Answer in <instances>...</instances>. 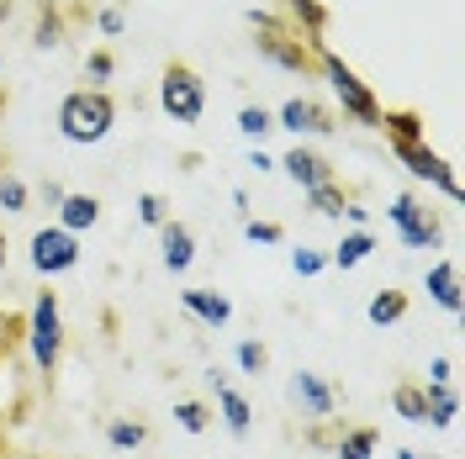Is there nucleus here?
<instances>
[{"label": "nucleus", "mask_w": 465, "mask_h": 459, "mask_svg": "<svg viewBox=\"0 0 465 459\" xmlns=\"http://www.w3.org/2000/svg\"><path fill=\"white\" fill-rule=\"evenodd\" d=\"M0 69H5V54H0Z\"/></svg>", "instance_id": "nucleus-44"}, {"label": "nucleus", "mask_w": 465, "mask_h": 459, "mask_svg": "<svg viewBox=\"0 0 465 459\" xmlns=\"http://www.w3.org/2000/svg\"><path fill=\"white\" fill-rule=\"evenodd\" d=\"M112 127H116V101H112V90H69L64 101H58V138L64 143H74V148H95V143H106L112 138Z\"/></svg>", "instance_id": "nucleus-1"}, {"label": "nucleus", "mask_w": 465, "mask_h": 459, "mask_svg": "<svg viewBox=\"0 0 465 459\" xmlns=\"http://www.w3.org/2000/svg\"><path fill=\"white\" fill-rule=\"evenodd\" d=\"M381 127H386V143L407 148V143H429V122L418 112H381Z\"/></svg>", "instance_id": "nucleus-18"}, {"label": "nucleus", "mask_w": 465, "mask_h": 459, "mask_svg": "<svg viewBox=\"0 0 465 459\" xmlns=\"http://www.w3.org/2000/svg\"><path fill=\"white\" fill-rule=\"evenodd\" d=\"M391 153H397V164H402L412 180L434 185L444 201H460V180H455V170H450V164H444L429 143H407V148H391Z\"/></svg>", "instance_id": "nucleus-9"}, {"label": "nucleus", "mask_w": 465, "mask_h": 459, "mask_svg": "<svg viewBox=\"0 0 465 459\" xmlns=\"http://www.w3.org/2000/svg\"><path fill=\"white\" fill-rule=\"evenodd\" d=\"M291 402L302 406V417L322 423V417L339 412V386H333L328 375H318V370H296L291 375Z\"/></svg>", "instance_id": "nucleus-10"}, {"label": "nucleus", "mask_w": 465, "mask_h": 459, "mask_svg": "<svg viewBox=\"0 0 465 459\" xmlns=\"http://www.w3.org/2000/svg\"><path fill=\"white\" fill-rule=\"evenodd\" d=\"M371 254H376V232H371V228H354V232H344V238L333 243L328 264H333V269H354V264H365Z\"/></svg>", "instance_id": "nucleus-19"}, {"label": "nucleus", "mask_w": 465, "mask_h": 459, "mask_svg": "<svg viewBox=\"0 0 465 459\" xmlns=\"http://www.w3.org/2000/svg\"><path fill=\"white\" fill-rule=\"evenodd\" d=\"M423 290H429V301H434L439 312L460 317L465 296H460V264H455V259H439V264H429V275H423Z\"/></svg>", "instance_id": "nucleus-14"}, {"label": "nucleus", "mask_w": 465, "mask_h": 459, "mask_svg": "<svg viewBox=\"0 0 465 459\" xmlns=\"http://www.w3.org/2000/svg\"><path fill=\"white\" fill-rule=\"evenodd\" d=\"M174 423L185 433H206L212 428V406L206 402H174Z\"/></svg>", "instance_id": "nucleus-29"}, {"label": "nucleus", "mask_w": 465, "mask_h": 459, "mask_svg": "<svg viewBox=\"0 0 465 459\" xmlns=\"http://www.w3.org/2000/svg\"><path fill=\"white\" fill-rule=\"evenodd\" d=\"M232 211H238V222H249L254 211H249V190H232Z\"/></svg>", "instance_id": "nucleus-38"}, {"label": "nucleus", "mask_w": 465, "mask_h": 459, "mask_svg": "<svg viewBox=\"0 0 465 459\" xmlns=\"http://www.w3.org/2000/svg\"><path fill=\"white\" fill-rule=\"evenodd\" d=\"M122 27H127V16H122L116 5H101V11H95V32H101V37H122Z\"/></svg>", "instance_id": "nucleus-35"}, {"label": "nucleus", "mask_w": 465, "mask_h": 459, "mask_svg": "<svg viewBox=\"0 0 465 459\" xmlns=\"http://www.w3.org/2000/svg\"><path fill=\"white\" fill-rule=\"evenodd\" d=\"M243 238L260 243V249H275V243H286V228H281V222H260V217H249V222H243Z\"/></svg>", "instance_id": "nucleus-32"}, {"label": "nucleus", "mask_w": 465, "mask_h": 459, "mask_svg": "<svg viewBox=\"0 0 465 459\" xmlns=\"http://www.w3.org/2000/svg\"><path fill=\"white\" fill-rule=\"evenodd\" d=\"M180 307H185V317H196L206 333H217V327H228L232 322V301L223 296V290H212V286L180 290Z\"/></svg>", "instance_id": "nucleus-12"}, {"label": "nucleus", "mask_w": 465, "mask_h": 459, "mask_svg": "<svg viewBox=\"0 0 465 459\" xmlns=\"http://www.w3.org/2000/svg\"><path fill=\"white\" fill-rule=\"evenodd\" d=\"M275 170H286V180L307 196V190H318V185H328V180H339L333 174V164L322 159L318 148H307V143H291L286 159H275Z\"/></svg>", "instance_id": "nucleus-11"}, {"label": "nucleus", "mask_w": 465, "mask_h": 459, "mask_svg": "<svg viewBox=\"0 0 465 459\" xmlns=\"http://www.w3.org/2000/svg\"><path fill=\"white\" fill-rule=\"evenodd\" d=\"M397 459H429V454H418V449H397Z\"/></svg>", "instance_id": "nucleus-42"}, {"label": "nucleus", "mask_w": 465, "mask_h": 459, "mask_svg": "<svg viewBox=\"0 0 465 459\" xmlns=\"http://www.w3.org/2000/svg\"><path fill=\"white\" fill-rule=\"evenodd\" d=\"M391 412H397L402 423H418V428H423V417H429V391H423V386H412V380L391 386Z\"/></svg>", "instance_id": "nucleus-22"}, {"label": "nucleus", "mask_w": 465, "mask_h": 459, "mask_svg": "<svg viewBox=\"0 0 465 459\" xmlns=\"http://www.w3.org/2000/svg\"><path fill=\"white\" fill-rule=\"evenodd\" d=\"M291 269H296L302 280H312V275L328 269V254H322V249H291Z\"/></svg>", "instance_id": "nucleus-33"}, {"label": "nucleus", "mask_w": 465, "mask_h": 459, "mask_svg": "<svg viewBox=\"0 0 465 459\" xmlns=\"http://www.w3.org/2000/svg\"><path fill=\"white\" fill-rule=\"evenodd\" d=\"M249 27L260 32L254 37V48H260V58L264 63H275V69H286V74H312L318 63H312V48L291 32V22L286 16H275V11H249Z\"/></svg>", "instance_id": "nucleus-4"}, {"label": "nucleus", "mask_w": 465, "mask_h": 459, "mask_svg": "<svg viewBox=\"0 0 465 459\" xmlns=\"http://www.w3.org/2000/svg\"><path fill=\"white\" fill-rule=\"evenodd\" d=\"M80 238L74 232H64L54 222V228H37L27 238V264L32 275H43V280H58V275H69V269H80Z\"/></svg>", "instance_id": "nucleus-6"}, {"label": "nucleus", "mask_w": 465, "mask_h": 459, "mask_svg": "<svg viewBox=\"0 0 465 459\" xmlns=\"http://www.w3.org/2000/svg\"><path fill=\"white\" fill-rule=\"evenodd\" d=\"M429 386H455V359L450 354H439L434 365H429Z\"/></svg>", "instance_id": "nucleus-36"}, {"label": "nucleus", "mask_w": 465, "mask_h": 459, "mask_svg": "<svg viewBox=\"0 0 465 459\" xmlns=\"http://www.w3.org/2000/svg\"><path fill=\"white\" fill-rule=\"evenodd\" d=\"M138 222H143V228H164V222H170V201H164V196H159V190H143V196H138Z\"/></svg>", "instance_id": "nucleus-27"}, {"label": "nucleus", "mask_w": 465, "mask_h": 459, "mask_svg": "<svg viewBox=\"0 0 465 459\" xmlns=\"http://www.w3.org/2000/svg\"><path fill=\"white\" fill-rule=\"evenodd\" d=\"M206 386L217 391V417H223V428H228L232 438H249V428H254V406H249V396H243V391H232L217 370L206 375Z\"/></svg>", "instance_id": "nucleus-13"}, {"label": "nucleus", "mask_w": 465, "mask_h": 459, "mask_svg": "<svg viewBox=\"0 0 465 459\" xmlns=\"http://www.w3.org/2000/svg\"><path fill=\"white\" fill-rule=\"evenodd\" d=\"M43 201L58 211V201H64V185H58V180H48V185H43Z\"/></svg>", "instance_id": "nucleus-39"}, {"label": "nucleus", "mask_w": 465, "mask_h": 459, "mask_svg": "<svg viewBox=\"0 0 465 459\" xmlns=\"http://www.w3.org/2000/svg\"><path fill=\"white\" fill-rule=\"evenodd\" d=\"M95 222H101V196H90V190H64V201H58V228L74 232V238H85Z\"/></svg>", "instance_id": "nucleus-16"}, {"label": "nucleus", "mask_w": 465, "mask_h": 459, "mask_svg": "<svg viewBox=\"0 0 465 459\" xmlns=\"http://www.w3.org/2000/svg\"><path fill=\"white\" fill-rule=\"evenodd\" d=\"M275 127H286L296 143H307V138H333L339 132V116L328 112L322 101H312V95H291V101H281V112H275Z\"/></svg>", "instance_id": "nucleus-8"}, {"label": "nucleus", "mask_w": 465, "mask_h": 459, "mask_svg": "<svg viewBox=\"0 0 465 459\" xmlns=\"http://www.w3.org/2000/svg\"><path fill=\"white\" fill-rule=\"evenodd\" d=\"M291 16V32L302 37V43H322V32H328V5L322 0H281Z\"/></svg>", "instance_id": "nucleus-17"}, {"label": "nucleus", "mask_w": 465, "mask_h": 459, "mask_svg": "<svg viewBox=\"0 0 465 459\" xmlns=\"http://www.w3.org/2000/svg\"><path fill=\"white\" fill-rule=\"evenodd\" d=\"M159 259H164V269H170V275H185V269L196 264V232L170 217V222L159 228Z\"/></svg>", "instance_id": "nucleus-15"}, {"label": "nucleus", "mask_w": 465, "mask_h": 459, "mask_svg": "<svg viewBox=\"0 0 465 459\" xmlns=\"http://www.w3.org/2000/svg\"><path fill=\"white\" fill-rule=\"evenodd\" d=\"M307 48H312V63L322 69V80H328V90L339 95V106H344L349 122H360V127H381V112H386V106L376 101V90L365 85V80H360V74H354L328 43H307Z\"/></svg>", "instance_id": "nucleus-2"}, {"label": "nucleus", "mask_w": 465, "mask_h": 459, "mask_svg": "<svg viewBox=\"0 0 465 459\" xmlns=\"http://www.w3.org/2000/svg\"><path fill=\"white\" fill-rule=\"evenodd\" d=\"M0 206H5V211H27L32 206V190H27L22 174H0Z\"/></svg>", "instance_id": "nucleus-28"}, {"label": "nucleus", "mask_w": 465, "mask_h": 459, "mask_svg": "<svg viewBox=\"0 0 465 459\" xmlns=\"http://www.w3.org/2000/svg\"><path fill=\"white\" fill-rule=\"evenodd\" d=\"M22 338H27V354L37 375H54L58 359H64V344H69V333H64V307H58V290H37L32 296V312H27V327H22Z\"/></svg>", "instance_id": "nucleus-3"}, {"label": "nucleus", "mask_w": 465, "mask_h": 459, "mask_svg": "<svg viewBox=\"0 0 465 459\" xmlns=\"http://www.w3.org/2000/svg\"><path fill=\"white\" fill-rule=\"evenodd\" d=\"M307 206H312L318 217H344L349 196H344V185H339V180H328V185H318V190H307Z\"/></svg>", "instance_id": "nucleus-26"}, {"label": "nucleus", "mask_w": 465, "mask_h": 459, "mask_svg": "<svg viewBox=\"0 0 465 459\" xmlns=\"http://www.w3.org/2000/svg\"><path fill=\"white\" fill-rule=\"evenodd\" d=\"M0 112H5V90H0Z\"/></svg>", "instance_id": "nucleus-43"}, {"label": "nucleus", "mask_w": 465, "mask_h": 459, "mask_svg": "<svg viewBox=\"0 0 465 459\" xmlns=\"http://www.w3.org/2000/svg\"><path fill=\"white\" fill-rule=\"evenodd\" d=\"M112 74H116V54H112V48H95V54L85 58V80L95 90H106V80H112Z\"/></svg>", "instance_id": "nucleus-31"}, {"label": "nucleus", "mask_w": 465, "mask_h": 459, "mask_svg": "<svg viewBox=\"0 0 465 459\" xmlns=\"http://www.w3.org/2000/svg\"><path fill=\"white\" fill-rule=\"evenodd\" d=\"M159 106L174 127H196L206 116V80L191 69V63H170L159 74Z\"/></svg>", "instance_id": "nucleus-5"}, {"label": "nucleus", "mask_w": 465, "mask_h": 459, "mask_svg": "<svg viewBox=\"0 0 465 459\" xmlns=\"http://www.w3.org/2000/svg\"><path fill=\"white\" fill-rule=\"evenodd\" d=\"M249 170H254V174H270V170H275V159H270L264 148H254V153H249Z\"/></svg>", "instance_id": "nucleus-37"}, {"label": "nucleus", "mask_w": 465, "mask_h": 459, "mask_svg": "<svg viewBox=\"0 0 465 459\" xmlns=\"http://www.w3.org/2000/svg\"><path fill=\"white\" fill-rule=\"evenodd\" d=\"M376 444H381L376 428H344L333 438V454L339 459H376Z\"/></svg>", "instance_id": "nucleus-24"}, {"label": "nucleus", "mask_w": 465, "mask_h": 459, "mask_svg": "<svg viewBox=\"0 0 465 459\" xmlns=\"http://www.w3.org/2000/svg\"><path fill=\"white\" fill-rule=\"evenodd\" d=\"M232 359H238V370L243 375H264V365H270V354H264L260 338H243V344L232 348Z\"/></svg>", "instance_id": "nucleus-30"}, {"label": "nucleus", "mask_w": 465, "mask_h": 459, "mask_svg": "<svg viewBox=\"0 0 465 459\" xmlns=\"http://www.w3.org/2000/svg\"><path fill=\"white\" fill-rule=\"evenodd\" d=\"M344 217H349V222H354V228H365V222H371V211H365V206H354V201L344 206Z\"/></svg>", "instance_id": "nucleus-40"}, {"label": "nucleus", "mask_w": 465, "mask_h": 459, "mask_svg": "<svg viewBox=\"0 0 465 459\" xmlns=\"http://www.w3.org/2000/svg\"><path fill=\"white\" fill-rule=\"evenodd\" d=\"M5 259H11V243H5V232H0V269H5Z\"/></svg>", "instance_id": "nucleus-41"}, {"label": "nucleus", "mask_w": 465, "mask_h": 459, "mask_svg": "<svg viewBox=\"0 0 465 459\" xmlns=\"http://www.w3.org/2000/svg\"><path fill=\"white\" fill-rule=\"evenodd\" d=\"M238 132H243L254 148H264V138L275 132V112H264V106H243V112H238Z\"/></svg>", "instance_id": "nucleus-25"}, {"label": "nucleus", "mask_w": 465, "mask_h": 459, "mask_svg": "<svg viewBox=\"0 0 465 459\" xmlns=\"http://www.w3.org/2000/svg\"><path fill=\"white\" fill-rule=\"evenodd\" d=\"M407 307H412L407 290H376L371 307H365V322H371V327H391V322H402L407 317Z\"/></svg>", "instance_id": "nucleus-21"}, {"label": "nucleus", "mask_w": 465, "mask_h": 459, "mask_svg": "<svg viewBox=\"0 0 465 459\" xmlns=\"http://www.w3.org/2000/svg\"><path fill=\"white\" fill-rule=\"evenodd\" d=\"M32 43H37V48H58V43H64V22H58V11H43V16H37Z\"/></svg>", "instance_id": "nucleus-34"}, {"label": "nucleus", "mask_w": 465, "mask_h": 459, "mask_svg": "<svg viewBox=\"0 0 465 459\" xmlns=\"http://www.w3.org/2000/svg\"><path fill=\"white\" fill-rule=\"evenodd\" d=\"M106 444H112L116 454H138L148 444V428L138 417H112V423H106Z\"/></svg>", "instance_id": "nucleus-23"}, {"label": "nucleus", "mask_w": 465, "mask_h": 459, "mask_svg": "<svg viewBox=\"0 0 465 459\" xmlns=\"http://www.w3.org/2000/svg\"><path fill=\"white\" fill-rule=\"evenodd\" d=\"M386 222L397 228V238H402L407 249H439V243H444L439 217H434L423 201H418V196H407V190H402L391 206H386Z\"/></svg>", "instance_id": "nucleus-7"}, {"label": "nucleus", "mask_w": 465, "mask_h": 459, "mask_svg": "<svg viewBox=\"0 0 465 459\" xmlns=\"http://www.w3.org/2000/svg\"><path fill=\"white\" fill-rule=\"evenodd\" d=\"M429 391V417H423V428H455V417H460V396H455V386H423Z\"/></svg>", "instance_id": "nucleus-20"}]
</instances>
